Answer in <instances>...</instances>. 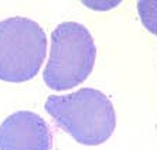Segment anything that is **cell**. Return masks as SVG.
<instances>
[{"mask_svg":"<svg viewBox=\"0 0 157 150\" xmlns=\"http://www.w3.org/2000/svg\"><path fill=\"white\" fill-rule=\"evenodd\" d=\"M45 110L64 132L86 146L105 143L116 126L112 102L103 92L94 88H81L64 96H48Z\"/></svg>","mask_w":157,"mask_h":150,"instance_id":"6da1fadb","label":"cell"},{"mask_svg":"<svg viewBox=\"0 0 157 150\" xmlns=\"http://www.w3.org/2000/svg\"><path fill=\"white\" fill-rule=\"evenodd\" d=\"M96 47L89 30L77 21L61 23L51 34V50L43 79L48 88L67 91L92 72Z\"/></svg>","mask_w":157,"mask_h":150,"instance_id":"7a4b0ae2","label":"cell"},{"mask_svg":"<svg viewBox=\"0 0 157 150\" xmlns=\"http://www.w3.org/2000/svg\"><path fill=\"white\" fill-rule=\"evenodd\" d=\"M47 52V36L38 23L27 17L0 21V79L20 84L33 79Z\"/></svg>","mask_w":157,"mask_h":150,"instance_id":"3957f363","label":"cell"},{"mask_svg":"<svg viewBox=\"0 0 157 150\" xmlns=\"http://www.w3.org/2000/svg\"><path fill=\"white\" fill-rule=\"evenodd\" d=\"M47 122L30 110H18L0 125V150H51Z\"/></svg>","mask_w":157,"mask_h":150,"instance_id":"277c9868","label":"cell"}]
</instances>
